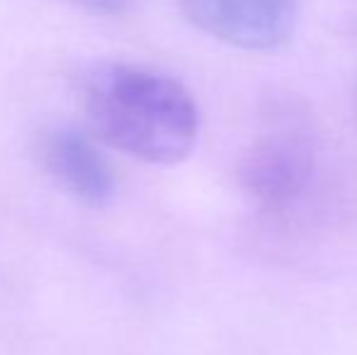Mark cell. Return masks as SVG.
<instances>
[{
	"mask_svg": "<svg viewBox=\"0 0 357 355\" xmlns=\"http://www.w3.org/2000/svg\"><path fill=\"white\" fill-rule=\"evenodd\" d=\"M80 88L85 112L107 144L155 166H173L192 153L199 112L180 81L127 63H100Z\"/></svg>",
	"mask_w": 357,
	"mask_h": 355,
	"instance_id": "6da1fadb",
	"label": "cell"
},
{
	"mask_svg": "<svg viewBox=\"0 0 357 355\" xmlns=\"http://www.w3.org/2000/svg\"><path fill=\"white\" fill-rule=\"evenodd\" d=\"M178 5L209 37L248 52L284 44L299 13V0H178Z\"/></svg>",
	"mask_w": 357,
	"mask_h": 355,
	"instance_id": "7a4b0ae2",
	"label": "cell"
},
{
	"mask_svg": "<svg viewBox=\"0 0 357 355\" xmlns=\"http://www.w3.org/2000/svg\"><path fill=\"white\" fill-rule=\"evenodd\" d=\"M314 171L311 144L296 132L268 134L243 163V183L265 207H284L304 192Z\"/></svg>",
	"mask_w": 357,
	"mask_h": 355,
	"instance_id": "3957f363",
	"label": "cell"
},
{
	"mask_svg": "<svg viewBox=\"0 0 357 355\" xmlns=\"http://www.w3.org/2000/svg\"><path fill=\"white\" fill-rule=\"evenodd\" d=\"M42 158L47 171L83 204L105 207L114 197L112 168L78 132H49L42 142Z\"/></svg>",
	"mask_w": 357,
	"mask_h": 355,
	"instance_id": "277c9868",
	"label": "cell"
},
{
	"mask_svg": "<svg viewBox=\"0 0 357 355\" xmlns=\"http://www.w3.org/2000/svg\"><path fill=\"white\" fill-rule=\"evenodd\" d=\"M73 3L83 5V8L93 10V13H107V15H114V13H122L127 8L129 0H73Z\"/></svg>",
	"mask_w": 357,
	"mask_h": 355,
	"instance_id": "5b68a950",
	"label": "cell"
}]
</instances>
